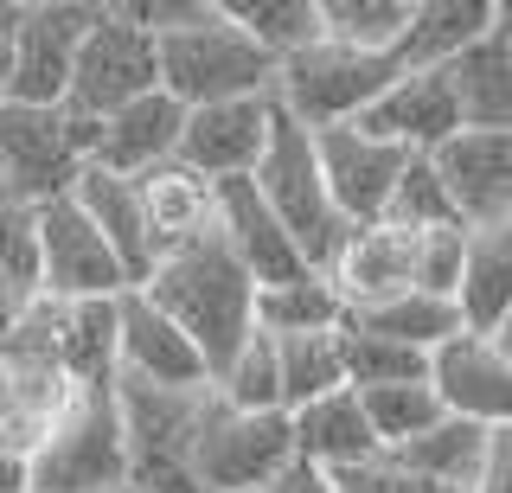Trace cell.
Returning <instances> with one entry per match:
<instances>
[{"label": "cell", "instance_id": "1", "mask_svg": "<svg viewBox=\"0 0 512 493\" xmlns=\"http://www.w3.org/2000/svg\"><path fill=\"white\" fill-rule=\"evenodd\" d=\"M135 295H148V308L167 314V321L192 340V353L205 359V385H212L224 365H231V353L250 340L256 282L244 276V263L224 250L218 231H205L199 244H186V250L154 257L148 282H141Z\"/></svg>", "mask_w": 512, "mask_h": 493}, {"label": "cell", "instance_id": "2", "mask_svg": "<svg viewBox=\"0 0 512 493\" xmlns=\"http://www.w3.org/2000/svg\"><path fill=\"white\" fill-rule=\"evenodd\" d=\"M154 84H160V97H173L180 109L269 97V84H276V58L256 52V45L224 20L218 0H205V13L192 26L154 39Z\"/></svg>", "mask_w": 512, "mask_h": 493}, {"label": "cell", "instance_id": "3", "mask_svg": "<svg viewBox=\"0 0 512 493\" xmlns=\"http://www.w3.org/2000/svg\"><path fill=\"white\" fill-rule=\"evenodd\" d=\"M256 186V199L269 205V218L288 231V244H295V257L308 269H327L333 250H340V212H333L327 186H320V161H314V135L301 129V122H288L282 109H269V141L263 154H256V167L244 173Z\"/></svg>", "mask_w": 512, "mask_h": 493}, {"label": "cell", "instance_id": "4", "mask_svg": "<svg viewBox=\"0 0 512 493\" xmlns=\"http://www.w3.org/2000/svg\"><path fill=\"white\" fill-rule=\"evenodd\" d=\"M212 391H160L116 372V423L128 455V487L141 493H199L192 487V436Z\"/></svg>", "mask_w": 512, "mask_h": 493}, {"label": "cell", "instance_id": "5", "mask_svg": "<svg viewBox=\"0 0 512 493\" xmlns=\"http://www.w3.org/2000/svg\"><path fill=\"white\" fill-rule=\"evenodd\" d=\"M391 77H397L391 58L314 39V45H301V52H288L276 65L269 103H276L288 122H301L308 135H320V129H340V122H359L365 103H372Z\"/></svg>", "mask_w": 512, "mask_h": 493}, {"label": "cell", "instance_id": "6", "mask_svg": "<svg viewBox=\"0 0 512 493\" xmlns=\"http://www.w3.org/2000/svg\"><path fill=\"white\" fill-rule=\"evenodd\" d=\"M128 481L122 423H116V385L77 391V404L58 417V429L26 461V493H103Z\"/></svg>", "mask_w": 512, "mask_h": 493}, {"label": "cell", "instance_id": "7", "mask_svg": "<svg viewBox=\"0 0 512 493\" xmlns=\"http://www.w3.org/2000/svg\"><path fill=\"white\" fill-rule=\"evenodd\" d=\"M282 468H295V436H288V410H224L205 397L199 436H192V487L199 493H256Z\"/></svg>", "mask_w": 512, "mask_h": 493}, {"label": "cell", "instance_id": "8", "mask_svg": "<svg viewBox=\"0 0 512 493\" xmlns=\"http://www.w3.org/2000/svg\"><path fill=\"white\" fill-rule=\"evenodd\" d=\"M90 129L64 109H26V103H0V199L13 205H45L64 199L90 154Z\"/></svg>", "mask_w": 512, "mask_h": 493}, {"label": "cell", "instance_id": "9", "mask_svg": "<svg viewBox=\"0 0 512 493\" xmlns=\"http://www.w3.org/2000/svg\"><path fill=\"white\" fill-rule=\"evenodd\" d=\"M154 84V39L141 26L122 20V7H96L84 45H77V65H71V84H64V116L77 122H103L109 109L148 97Z\"/></svg>", "mask_w": 512, "mask_h": 493}, {"label": "cell", "instance_id": "10", "mask_svg": "<svg viewBox=\"0 0 512 493\" xmlns=\"http://www.w3.org/2000/svg\"><path fill=\"white\" fill-rule=\"evenodd\" d=\"M90 20H96V0H26L20 39H13V77H7V97L0 103L58 109Z\"/></svg>", "mask_w": 512, "mask_h": 493}, {"label": "cell", "instance_id": "11", "mask_svg": "<svg viewBox=\"0 0 512 493\" xmlns=\"http://www.w3.org/2000/svg\"><path fill=\"white\" fill-rule=\"evenodd\" d=\"M423 161L436 167L461 231L512 225V129H461Z\"/></svg>", "mask_w": 512, "mask_h": 493}, {"label": "cell", "instance_id": "12", "mask_svg": "<svg viewBox=\"0 0 512 493\" xmlns=\"http://www.w3.org/2000/svg\"><path fill=\"white\" fill-rule=\"evenodd\" d=\"M32 231H39V295L52 301H109L122 295V269L109 257V244L90 231V218L64 199L32 205Z\"/></svg>", "mask_w": 512, "mask_h": 493}, {"label": "cell", "instance_id": "13", "mask_svg": "<svg viewBox=\"0 0 512 493\" xmlns=\"http://www.w3.org/2000/svg\"><path fill=\"white\" fill-rule=\"evenodd\" d=\"M314 161H320V186H327L340 225L359 231V225H378L384 218V199H391L397 173L410 167V154L391 148V141H378V135H365V129H352V122H340V129L314 135Z\"/></svg>", "mask_w": 512, "mask_h": 493}, {"label": "cell", "instance_id": "14", "mask_svg": "<svg viewBox=\"0 0 512 493\" xmlns=\"http://www.w3.org/2000/svg\"><path fill=\"white\" fill-rule=\"evenodd\" d=\"M429 391H436L442 417L506 429L512 417V359L506 340H474V333H448L429 353Z\"/></svg>", "mask_w": 512, "mask_h": 493}, {"label": "cell", "instance_id": "15", "mask_svg": "<svg viewBox=\"0 0 512 493\" xmlns=\"http://www.w3.org/2000/svg\"><path fill=\"white\" fill-rule=\"evenodd\" d=\"M269 97H237V103H205L180 116V141H173V161L192 167L199 180H244L256 167L269 141Z\"/></svg>", "mask_w": 512, "mask_h": 493}, {"label": "cell", "instance_id": "16", "mask_svg": "<svg viewBox=\"0 0 512 493\" xmlns=\"http://www.w3.org/2000/svg\"><path fill=\"white\" fill-rule=\"evenodd\" d=\"M116 372L141 378V385H160V391H212L192 340L167 314H154L148 295H135V289L116 295Z\"/></svg>", "mask_w": 512, "mask_h": 493}, {"label": "cell", "instance_id": "17", "mask_svg": "<svg viewBox=\"0 0 512 493\" xmlns=\"http://www.w3.org/2000/svg\"><path fill=\"white\" fill-rule=\"evenodd\" d=\"M352 129L391 141L404 154H436L448 135H461V116H455V97H448V77L442 71H397L391 84L365 103V116Z\"/></svg>", "mask_w": 512, "mask_h": 493}, {"label": "cell", "instance_id": "18", "mask_svg": "<svg viewBox=\"0 0 512 493\" xmlns=\"http://www.w3.org/2000/svg\"><path fill=\"white\" fill-rule=\"evenodd\" d=\"M180 116H186V109L173 103V97H160V90H148V97H135V103H122V109H109V116L90 129V154H84V167L116 173V180H141L148 167L173 161Z\"/></svg>", "mask_w": 512, "mask_h": 493}, {"label": "cell", "instance_id": "19", "mask_svg": "<svg viewBox=\"0 0 512 493\" xmlns=\"http://www.w3.org/2000/svg\"><path fill=\"white\" fill-rule=\"evenodd\" d=\"M135 186V205H141V231H148V250L167 257V250H186L199 244L205 231H218V186L199 180L192 167L180 161H160L148 167Z\"/></svg>", "mask_w": 512, "mask_h": 493}, {"label": "cell", "instance_id": "20", "mask_svg": "<svg viewBox=\"0 0 512 493\" xmlns=\"http://www.w3.org/2000/svg\"><path fill=\"white\" fill-rule=\"evenodd\" d=\"M218 237H224V250L244 263V276L256 289H276V282L308 269L295 257V244H288V231L269 218V205L256 199L250 180H218Z\"/></svg>", "mask_w": 512, "mask_h": 493}, {"label": "cell", "instance_id": "21", "mask_svg": "<svg viewBox=\"0 0 512 493\" xmlns=\"http://www.w3.org/2000/svg\"><path fill=\"white\" fill-rule=\"evenodd\" d=\"M442 77H448L461 129H512V26H506V13L468 52L448 58Z\"/></svg>", "mask_w": 512, "mask_h": 493}, {"label": "cell", "instance_id": "22", "mask_svg": "<svg viewBox=\"0 0 512 493\" xmlns=\"http://www.w3.org/2000/svg\"><path fill=\"white\" fill-rule=\"evenodd\" d=\"M448 308H455L461 333H474V340H500L506 333V314H512V225L468 231Z\"/></svg>", "mask_w": 512, "mask_h": 493}, {"label": "cell", "instance_id": "23", "mask_svg": "<svg viewBox=\"0 0 512 493\" xmlns=\"http://www.w3.org/2000/svg\"><path fill=\"white\" fill-rule=\"evenodd\" d=\"M410 250H416L410 231L359 225V231L340 237V250H333V263L320 269V276L340 289L346 308H359V301H384V295H404L410 289Z\"/></svg>", "mask_w": 512, "mask_h": 493}, {"label": "cell", "instance_id": "24", "mask_svg": "<svg viewBox=\"0 0 512 493\" xmlns=\"http://www.w3.org/2000/svg\"><path fill=\"white\" fill-rule=\"evenodd\" d=\"M500 13H506L500 0H410V26L391 45V65L397 71H442L487 26H500Z\"/></svg>", "mask_w": 512, "mask_h": 493}, {"label": "cell", "instance_id": "25", "mask_svg": "<svg viewBox=\"0 0 512 493\" xmlns=\"http://www.w3.org/2000/svg\"><path fill=\"white\" fill-rule=\"evenodd\" d=\"M71 205L90 218V231L109 244V257H116L122 282L128 289H141L154 269V250H148V231H141V205H135V186L116 180V173H96V167H77L71 180Z\"/></svg>", "mask_w": 512, "mask_h": 493}, {"label": "cell", "instance_id": "26", "mask_svg": "<svg viewBox=\"0 0 512 493\" xmlns=\"http://www.w3.org/2000/svg\"><path fill=\"white\" fill-rule=\"evenodd\" d=\"M288 436H295V461H308L320 474L378 455L372 423H365V410H359L352 391H327V397H314V404L288 410Z\"/></svg>", "mask_w": 512, "mask_h": 493}, {"label": "cell", "instance_id": "27", "mask_svg": "<svg viewBox=\"0 0 512 493\" xmlns=\"http://www.w3.org/2000/svg\"><path fill=\"white\" fill-rule=\"evenodd\" d=\"M493 442H500V429H480V423L442 417L436 429H423L416 442H404V449H384V455L404 461L410 474H423V481L442 487V493H468V487L480 481V468H487Z\"/></svg>", "mask_w": 512, "mask_h": 493}, {"label": "cell", "instance_id": "28", "mask_svg": "<svg viewBox=\"0 0 512 493\" xmlns=\"http://www.w3.org/2000/svg\"><path fill=\"white\" fill-rule=\"evenodd\" d=\"M346 314L340 289H333L320 269H301V276L276 282V289L250 295V327L269 333V340H295V333H333Z\"/></svg>", "mask_w": 512, "mask_h": 493}, {"label": "cell", "instance_id": "29", "mask_svg": "<svg viewBox=\"0 0 512 493\" xmlns=\"http://www.w3.org/2000/svg\"><path fill=\"white\" fill-rule=\"evenodd\" d=\"M340 327L378 333V340H397V346H410V353H436L448 333H461V321H455V308H448V301L416 295V289L384 295V301H359V308L340 314Z\"/></svg>", "mask_w": 512, "mask_h": 493}, {"label": "cell", "instance_id": "30", "mask_svg": "<svg viewBox=\"0 0 512 493\" xmlns=\"http://www.w3.org/2000/svg\"><path fill=\"white\" fill-rule=\"evenodd\" d=\"M58 372L71 378L77 391L116 385V295L109 301H71V308H64Z\"/></svg>", "mask_w": 512, "mask_h": 493}, {"label": "cell", "instance_id": "31", "mask_svg": "<svg viewBox=\"0 0 512 493\" xmlns=\"http://www.w3.org/2000/svg\"><path fill=\"white\" fill-rule=\"evenodd\" d=\"M224 20L244 33L256 52H269L282 65L288 52L320 39V0H218Z\"/></svg>", "mask_w": 512, "mask_h": 493}, {"label": "cell", "instance_id": "32", "mask_svg": "<svg viewBox=\"0 0 512 493\" xmlns=\"http://www.w3.org/2000/svg\"><path fill=\"white\" fill-rule=\"evenodd\" d=\"M276 378H282V410H301L327 391H346L340 372V327L333 333H295L276 340Z\"/></svg>", "mask_w": 512, "mask_h": 493}, {"label": "cell", "instance_id": "33", "mask_svg": "<svg viewBox=\"0 0 512 493\" xmlns=\"http://www.w3.org/2000/svg\"><path fill=\"white\" fill-rule=\"evenodd\" d=\"M404 26H410V0H320V39L352 45V52L391 58Z\"/></svg>", "mask_w": 512, "mask_h": 493}, {"label": "cell", "instance_id": "34", "mask_svg": "<svg viewBox=\"0 0 512 493\" xmlns=\"http://www.w3.org/2000/svg\"><path fill=\"white\" fill-rule=\"evenodd\" d=\"M365 410V423H372V442L378 449H404L416 442L423 429L442 423V404L436 391H429V378H416V385H378V391H352Z\"/></svg>", "mask_w": 512, "mask_h": 493}, {"label": "cell", "instance_id": "35", "mask_svg": "<svg viewBox=\"0 0 512 493\" xmlns=\"http://www.w3.org/2000/svg\"><path fill=\"white\" fill-rule=\"evenodd\" d=\"M212 397L224 410H250V417H263V410H282V378H276V340L269 333L250 327V340L231 353V365L212 378Z\"/></svg>", "mask_w": 512, "mask_h": 493}, {"label": "cell", "instance_id": "36", "mask_svg": "<svg viewBox=\"0 0 512 493\" xmlns=\"http://www.w3.org/2000/svg\"><path fill=\"white\" fill-rule=\"evenodd\" d=\"M340 372H346V391L416 385V378H429V353H410V346H397V340L340 327Z\"/></svg>", "mask_w": 512, "mask_h": 493}, {"label": "cell", "instance_id": "37", "mask_svg": "<svg viewBox=\"0 0 512 493\" xmlns=\"http://www.w3.org/2000/svg\"><path fill=\"white\" fill-rule=\"evenodd\" d=\"M378 225L410 231V237H416V231H461L455 205H448L436 167H429L423 154H410V167L397 173V186H391V199H384V218H378Z\"/></svg>", "mask_w": 512, "mask_h": 493}, {"label": "cell", "instance_id": "38", "mask_svg": "<svg viewBox=\"0 0 512 493\" xmlns=\"http://www.w3.org/2000/svg\"><path fill=\"white\" fill-rule=\"evenodd\" d=\"M461 250H468V231H416L410 289L448 301V295H455V276H461Z\"/></svg>", "mask_w": 512, "mask_h": 493}, {"label": "cell", "instance_id": "39", "mask_svg": "<svg viewBox=\"0 0 512 493\" xmlns=\"http://www.w3.org/2000/svg\"><path fill=\"white\" fill-rule=\"evenodd\" d=\"M0 276L13 289L39 295V231H32V205L0 199Z\"/></svg>", "mask_w": 512, "mask_h": 493}, {"label": "cell", "instance_id": "40", "mask_svg": "<svg viewBox=\"0 0 512 493\" xmlns=\"http://www.w3.org/2000/svg\"><path fill=\"white\" fill-rule=\"evenodd\" d=\"M327 487L333 493H442V487H429L423 474H410L404 461H391L384 449L365 455V461H352V468H333Z\"/></svg>", "mask_w": 512, "mask_h": 493}, {"label": "cell", "instance_id": "41", "mask_svg": "<svg viewBox=\"0 0 512 493\" xmlns=\"http://www.w3.org/2000/svg\"><path fill=\"white\" fill-rule=\"evenodd\" d=\"M468 493H512V429H500V442H493L487 468H480V481Z\"/></svg>", "mask_w": 512, "mask_h": 493}, {"label": "cell", "instance_id": "42", "mask_svg": "<svg viewBox=\"0 0 512 493\" xmlns=\"http://www.w3.org/2000/svg\"><path fill=\"white\" fill-rule=\"evenodd\" d=\"M20 13H26V0H0V97H7V77H13V39H20Z\"/></svg>", "mask_w": 512, "mask_h": 493}, {"label": "cell", "instance_id": "43", "mask_svg": "<svg viewBox=\"0 0 512 493\" xmlns=\"http://www.w3.org/2000/svg\"><path fill=\"white\" fill-rule=\"evenodd\" d=\"M256 493H333L327 487V474L320 468H308V461H295V468H282L269 487H256Z\"/></svg>", "mask_w": 512, "mask_h": 493}, {"label": "cell", "instance_id": "44", "mask_svg": "<svg viewBox=\"0 0 512 493\" xmlns=\"http://www.w3.org/2000/svg\"><path fill=\"white\" fill-rule=\"evenodd\" d=\"M26 301H32V289H13V282L0 276V340H7V333H13V321L26 314Z\"/></svg>", "mask_w": 512, "mask_h": 493}, {"label": "cell", "instance_id": "45", "mask_svg": "<svg viewBox=\"0 0 512 493\" xmlns=\"http://www.w3.org/2000/svg\"><path fill=\"white\" fill-rule=\"evenodd\" d=\"M0 493H26V461L0 449Z\"/></svg>", "mask_w": 512, "mask_h": 493}, {"label": "cell", "instance_id": "46", "mask_svg": "<svg viewBox=\"0 0 512 493\" xmlns=\"http://www.w3.org/2000/svg\"><path fill=\"white\" fill-rule=\"evenodd\" d=\"M103 493H141V487H128V481H122V487H103Z\"/></svg>", "mask_w": 512, "mask_h": 493}, {"label": "cell", "instance_id": "47", "mask_svg": "<svg viewBox=\"0 0 512 493\" xmlns=\"http://www.w3.org/2000/svg\"><path fill=\"white\" fill-rule=\"evenodd\" d=\"M0 397H7V372H0Z\"/></svg>", "mask_w": 512, "mask_h": 493}, {"label": "cell", "instance_id": "48", "mask_svg": "<svg viewBox=\"0 0 512 493\" xmlns=\"http://www.w3.org/2000/svg\"><path fill=\"white\" fill-rule=\"evenodd\" d=\"M0 186H7V180H0Z\"/></svg>", "mask_w": 512, "mask_h": 493}]
</instances>
